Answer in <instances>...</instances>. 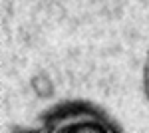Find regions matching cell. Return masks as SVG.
Here are the masks:
<instances>
[{"label":"cell","instance_id":"1","mask_svg":"<svg viewBox=\"0 0 149 133\" xmlns=\"http://www.w3.org/2000/svg\"><path fill=\"white\" fill-rule=\"evenodd\" d=\"M145 91H147V97H149V58H147V64H145Z\"/></svg>","mask_w":149,"mask_h":133}]
</instances>
